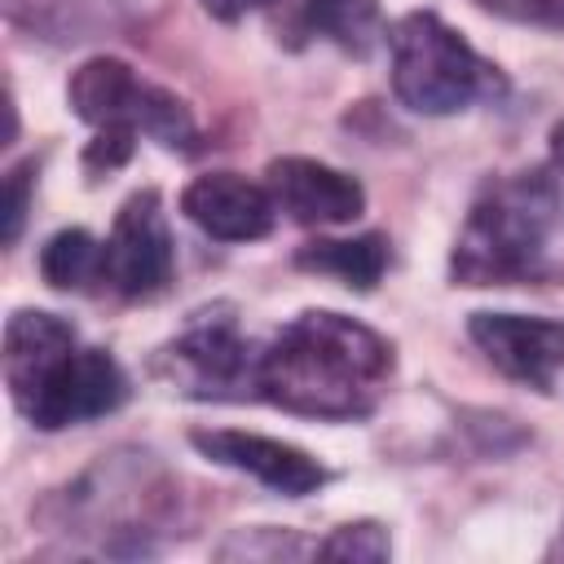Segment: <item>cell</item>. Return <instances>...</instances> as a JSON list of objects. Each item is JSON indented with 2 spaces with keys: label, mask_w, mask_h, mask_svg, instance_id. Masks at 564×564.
I'll return each instance as SVG.
<instances>
[{
  "label": "cell",
  "mask_w": 564,
  "mask_h": 564,
  "mask_svg": "<svg viewBox=\"0 0 564 564\" xmlns=\"http://www.w3.org/2000/svg\"><path fill=\"white\" fill-rule=\"evenodd\" d=\"M392 375L383 335L344 313H300L256 361V392L291 414L352 423L366 419Z\"/></svg>",
  "instance_id": "1"
},
{
  "label": "cell",
  "mask_w": 564,
  "mask_h": 564,
  "mask_svg": "<svg viewBox=\"0 0 564 564\" xmlns=\"http://www.w3.org/2000/svg\"><path fill=\"white\" fill-rule=\"evenodd\" d=\"M560 225V189L542 172L489 181L449 256V273L463 286H511L546 273L551 238Z\"/></svg>",
  "instance_id": "2"
},
{
  "label": "cell",
  "mask_w": 564,
  "mask_h": 564,
  "mask_svg": "<svg viewBox=\"0 0 564 564\" xmlns=\"http://www.w3.org/2000/svg\"><path fill=\"white\" fill-rule=\"evenodd\" d=\"M392 93L414 115H458L502 88L498 66L485 62L449 22L427 9L405 13L392 35Z\"/></svg>",
  "instance_id": "3"
},
{
  "label": "cell",
  "mask_w": 564,
  "mask_h": 564,
  "mask_svg": "<svg viewBox=\"0 0 564 564\" xmlns=\"http://www.w3.org/2000/svg\"><path fill=\"white\" fill-rule=\"evenodd\" d=\"M66 97L75 106V115L93 128H137L154 141H163L167 150H189L194 145V119L185 110L181 97H172L167 88L145 84L128 62L119 57H88L70 84Z\"/></svg>",
  "instance_id": "4"
},
{
  "label": "cell",
  "mask_w": 564,
  "mask_h": 564,
  "mask_svg": "<svg viewBox=\"0 0 564 564\" xmlns=\"http://www.w3.org/2000/svg\"><path fill=\"white\" fill-rule=\"evenodd\" d=\"M256 361L260 357H251V348L238 339L229 322H207V326H189L181 339L159 348L154 375L172 392L198 401H229L256 388Z\"/></svg>",
  "instance_id": "5"
},
{
  "label": "cell",
  "mask_w": 564,
  "mask_h": 564,
  "mask_svg": "<svg viewBox=\"0 0 564 564\" xmlns=\"http://www.w3.org/2000/svg\"><path fill=\"white\" fill-rule=\"evenodd\" d=\"M128 401V375L119 370V361L106 348H70L48 375L44 383L26 397L22 414L44 427H70V423H88L101 419L110 410H119Z\"/></svg>",
  "instance_id": "6"
},
{
  "label": "cell",
  "mask_w": 564,
  "mask_h": 564,
  "mask_svg": "<svg viewBox=\"0 0 564 564\" xmlns=\"http://www.w3.org/2000/svg\"><path fill=\"white\" fill-rule=\"evenodd\" d=\"M101 278L128 300H150L172 282V234L159 189H141L119 207L106 238Z\"/></svg>",
  "instance_id": "7"
},
{
  "label": "cell",
  "mask_w": 564,
  "mask_h": 564,
  "mask_svg": "<svg viewBox=\"0 0 564 564\" xmlns=\"http://www.w3.org/2000/svg\"><path fill=\"white\" fill-rule=\"evenodd\" d=\"M194 449L220 467H234L260 485H269L273 494L282 498H304V494H317L330 471L304 454L300 445H286V441H273V436H260V432H234V427H198L189 432Z\"/></svg>",
  "instance_id": "8"
},
{
  "label": "cell",
  "mask_w": 564,
  "mask_h": 564,
  "mask_svg": "<svg viewBox=\"0 0 564 564\" xmlns=\"http://www.w3.org/2000/svg\"><path fill=\"white\" fill-rule=\"evenodd\" d=\"M467 335L507 379L546 392L564 370V322L524 313H471Z\"/></svg>",
  "instance_id": "9"
},
{
  "label": "cell",
  "mask_w": 564,
  "mask_h": 564,
  "mask_svg": "<svg viewBox=\"0 0 564 564\" xmlns=\"http://www.w3.org/2000/svg\"><path fill=\"white\" fill-rule=\"evenodd\" d=\"M264 185L278 212H286L295 225H348L366 207V189L348 172L304 154L273 159L264 167Z\"/></svg>",
  "instance_id": "10"
},
{
  "label": "cell",
  "mask_w": 564,
  "mask_h": 564,
  "mask_svg": "<svg viewBox=\"0 0 564 564\" xmlns=\"http://www.w3.org/2000/svg\"><path fill=\"white\" fill-rule=\"evenodd\" d=\"M181 212L220 242H256L273 229L278 203L269 185H256L238 172H207L194 176L181 194Z\"/></svg>",
  "instance_id": "11"
},
{
  "label": "cell",
  "mask_w": 564,
  "mask_h": 564,
  "mask_svg": "<svg viewBox=\"0 0 564 564\" xmlns=\"http://www.w3.org/2000/svg\"><path fill=\"white\" fill-rule=\"evenodd\" d=\"M70 348H75V326H66L53 313L18 308L4 322V383L18 401V410Z\"/></svg>",
  "instance_id": "12"
},
{
  "label": "cell",
  "mask_w": 564,
  "mask_h": 564,
  "mask_svg": "<svg viewBox=\"0 0 564 564\" xmlns=\"http://www.w3.org/2000/svg\"><path fill=\"white\" fill-rule=\"evenodd\" d=\"M295 264L313 269V273H326V278H339L352 291H370L388 269V238L383 234L317 238V242H304L295 251Z\"/></svg>",
  "instance_id": "13"
},
{
  "label": "cell",
  "mask_w": 564,
  "mask_h": 564,
  "mask_svg": "<svg viewBox=\"0 0 564 564\" xmlns=\"http://www.w3.org/2000/svg\"><path fill=\"white\" fill-rule=\"evenodd\" d=\"M304 26L352 57H370L388 35L375 0H304Z\"/></svg>",
  "instance_id": "14"
},
{
  "label": "cell",
  "mask_w": 564,
  "mask_h": 564,
  "mask_svg": "<svg viewBox=\"0 0 564 564\" xmlns=\"http://www.w3.org/2000/svg\"><path fill=\"white\" fill-rule=\"evenodd\" d=\"M101 260H106V247L88 229H57L40 247V273L53 291L88 286L93 278H101Z\"/></svg>",
  "instance_id": "15"
},
{
  "label": "cell",
  "mask_w": 564,
  "mask_h": 564,
  "mask_svg": "<svg viewBox=\"0 0 564 564\" xmlns=\"http://www.w3.org/2000/svg\"><path fill=\"white\" fill-rule=\"evenodd\" d=\"M388 533L375 524V520H357V524H339L322 546L317 555L326 560H361V564H379L388 560Z\"/></svg>",
  "instance_id": "16"
},
{
  "label": "cell",
  "mask_w": 564,
  "mask_h": 564,
  "mask_svg": "<svg viewBox=\"0 0 564 564\" xmlns=\"http://www.w3.org/2000/svg\"><path fill=\"white\" fill-rule=\"evenodd\" d=\"M132 150H137V128H97V137L88 141V150H84V167L88 172H115V167H123L128 159H132Z\"/></svg>",
  "instance_id": "17"
},
{
  "label": "cell",
  "mask_w": 564,
  "mask_h": 564,
  "mask_svg": "<svg viewBox=\"0 0 564 564\" xmlns=\"http://www.w3.org/2000/svg\"><path fill=\"white\" fill-rule=\"evenodd\" d=\"M485 13L529 26H564V0H476Z\"/></svg>",
  "instance_id": "18"
},
{
  "label": "cell",
  "mask_w": 564,
  "mask_h": 564,
  "mask_svg": "<svg viewBox=\"0 0 564 564\" xmlns=\"http://www.w3.org/2000/svg\"><path fill=\"white\" fill-rule=\"evenodd\" d=\"M31 172H35V163H22V167H13L9 181H4V242H13L18 229H22V216H26V185L35 181Z\"/></svg>",
  "instance_id": "19"
},
{
  "label": "cell",
  "mask_w": 564,
  "mask_h": 564,
  "mask_svg": "<svg viewBox=\"0 0 564 564\" xmlns=\"http://www.w3.org/2000/svg\"><path fill=\"white\" fill-rule=\"evenodd\" d=\"M212 18H220V22H238V18H247V13H256V9H269L273 0H198Z\"/></svg>",
  "instance_id": "20"
},
{
  "label": "cell",
  "mask_w": 564,
  "mask_h": 564,
  "mask_svg": "<svg viewBox=\"0 0 564 564\" xmlns=\"http://www.w3.org/2000/svg\"><path fill=\"white\" fill-rule=\"evenodd\" d=\"M551 163H555V172L564 181V123H555V132H551Z\"/></svg>",
  "instance_id": "21"
}]
</instances>
